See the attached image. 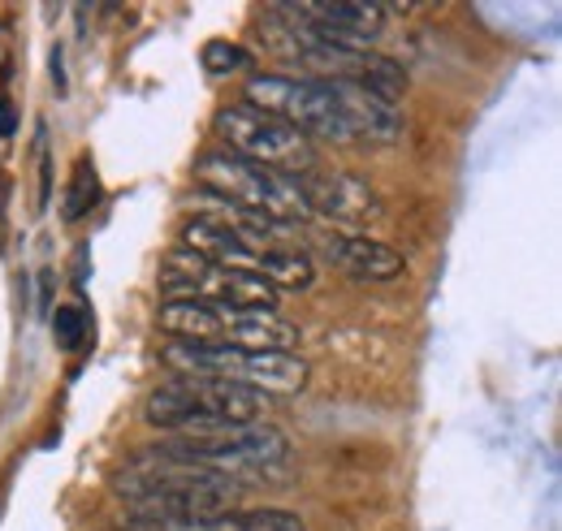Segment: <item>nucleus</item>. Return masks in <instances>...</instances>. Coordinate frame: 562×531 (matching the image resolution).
Masks as SVG:
<instances>
[{"label":"nucleus","mask_w":562,"mask_h":531,"mask_svg":"<svg viewBox=\"0 0 562 531\" xmlns=\"http://www.w3.org/2000/svg\"><path fill=\"white\" fill-rule=\"evenodd\" d=\"M247 104L269 113L290 131L316 138H376L390 143L398 134V113L368 95L355 82H307L285 74H256L247 78Z\"/></svg>","instance_id":"nucleus-1"},{"label":"nucleus","mask_w":562,"mask_h":531,"mask_svg":"<svg viewBox=\"0 0 562 531\" xmlns=\"http://www.w3.org/2000/svg\"><path fill=\"white\" fill-rule=\"evenodd\" d=\"M117 493L139 510V519L173 523V528H204L238 506L243 484H234L229 475L204 471V466L151 454L122 471Z\"/></svg>","instance_id":"nucleus-2"},{"label":"nucleus","mask_w":562,"mask_h":531,"mask_svg":"<svg viewBox=\"0 0 562 531\" xmlns=\"http://www.w3.org/2000/svg\"><path fill=\"white\" fill-rule=\"evenodd\" d=\"M265 410H269V398L256 389L204 381V376H178L147 398V423L169 432H216V428L260 423Z\"/></svg>","instance_id":"nucleus-3"},{"label":"nucleus","mask_w":562,"mask_h":531,"mask_svg":"<svg viewBox=\"0 0 562 531\" xmlns=\"http://www.w3.org/2000/svg\"><path fill=\"white\" fill-rule=\"evenodd\" d=\"M160 329L187 346H229V350H278L299 346V329L278 312L247 307H212V303H165Z\"/></svg>","instance_id":"nucleus-4"},{"label":"nucleus","mask_w":562,"mask_h":531,"mask_svg":"<svg viewBox=\"0 0 562 531\" xmlns=\"http://www.w3.org/2000/svg\"><path fill=\"white\" fill-rule=\"evenodd\" d=\"M160 359L178 376H204V381H225L243 385L256 394H299L307 385V363L278 350H229V346H187L169 341Z\"/></svg>","instance_id":"nucleus-5"},{"label":"nucleus","mask_w":562,"mask_h":531,"mask_svg":"<svg viewBox=\"0 0 562 531\" xmlns=\"http://www.w3.org/2000/svg\"><path fill=\"white\" fill-rule=\"evenodd\" d=\"M195 182L209 191L212 200L243 207V212H256V216H265L273 225L307 216V203L299 195L294 178H285L278 169H265V165H251V160H243L234 151L204 156L200 169H195Z\"/></svg>","instance_id":"nucleus-6"},{"label":"nucleus","mask_w":562,"mask_h":531,"mask_svg":"<svg viewBox=\"0 0 562 531\" xmlns=\"http://www.w3.org/2000/svg\"><path fill=\"white\" fill-rule=\"evenodd\" d=\"M160 294L165 303H212V307H247V312H273L278 290L260 281L256 272L216 268L191 251H173L160 264Z\"/></svg>","instance_id":"nucleus-7"},{"label":"nucleus","mask_w":562,"mask_h":531,"mask_svg":"<svg viewBox=\"0 0 562 531\" xmlns=\"http://www.w3.org/2000/svg\"><path fill=\"white\" fill-rule=\"evenodd\" d=\"M156 454L173 459V463H191L216 471V475H234V471H260L285 459V437L278 428L265 423H247V428H216V432H182L156 445Z\"/></svg>","instance_id":"nucleus-8"},{"label":"nucleus","mask_w":562,"mask_h":531,"mask_svg":"<svg viewBox=\"0 0 562 531\" xmlns=\"http://www.w3.org/2000/svg\"><path fill=\"white\" fill-rule=\"evenodd\" d=\"M216 134L229 143L234 156L251 160V165H265V169H278L285 178H299L312 169V138L299 131H290L285 122L269 117V113H256L251 104H229L216 113Z\"/></svg>","instance_id":"nucleus-9"},{"label":"nucleus","mask_w":562,"mask_h":531,"mask_svg":"<svg viewBox=\"0 0 562 531\" xmlns=\"http://www.w3.org/2000/svg\"><path fill=\"white\" fill-rule=\"evenodd\" d=\"M321 39L347 48V53H368L381 31L385 18L398 13V4H368V0H334V4H290Z\"/></svg>","instance_id":"nucleus-10"},{"label":"nucleus","mask_w":562,"mask_h":531,"mask_svg":"<svg viewBox=\"0 0 562 531\" xmlns=\"http://www.w3.org/2000/svg\"><path fill=\"white\" fill-rule=\"evenodd\" d=\"M299 195L307 203V212H325V216H338V221H363V216H376V195L355 182L347 173H299Z\"/></svg>","instance_id":"nucleus-11"},{"label":"nucleus","mask_w":562,"mask_h":531,"mask_svg":"<svg viewBox=\"0 0 562 531\" xmlns=\"http://www.w3.org/2000/svg\"><path fill=\"white\" fill-rule=\"evenodd\" d=\"M182 251H191L216 268H234V272H256V264H260V251H251L238 234H229L225 225H216L209 216H195L182 225Z\"/></svg>","instance_id":"nucleus-12"},{"label":"nucleus","mask_w":562,"mask_h":531,"mask_svg":"<svg viewBox=\"0 0 562 531\" xmlns=\"http://www.w3.org/2000/svg\"><path fill=\"white\" fill-rule=\"evenodd\" d=\"M325 251L334 264L347 268L359 281H394L403 272V256L372 238H329Z\"/></svg>","instance_id":"nucleus-13"},{"label":"nucleus","mask_w":562,"mask_h":531,"mask_svg":"<svg viewBox=\"0 0 562 531\" xmlns=\"http://www.w3.org/2000/svg\"><path fill=\"white\" fill-rule=\"evenodd\" d=\"M256 276H260V281H269L273 290H307V285H312V260H307L303 251H281V247H269V251H260Z\"/></svg>","instance_id":"nucleus-14"},{"label":"nucleus","mask_w":562,"mask_h":531,"mask_svg":"<svg viewBox=\"0 0 562 531\" xmlns=\"http://www.w3.org/2000/svg\"><path fill=\"white\" fill-rule=\"evenodd\" d=\"M204 531H307V528L290 510H247V515H225L216 523H204Z\"/></svg>","instance_id":"nucleus-15"},{"label":"nucleus","mask_w":562,"mask_h":531,"mask_svg":"<svg viewBox=\"0 0 562 531\" xmlns=\"http://www.w3.org/2000/svg\"><path fill=\"white\" fill-rule=\"evenodd\" d=\"M204 66H209L212 74H238V69L251 66V53H247V48H238V44L212 39L209 48H204Z\"/></svg>","instance_id":"nucleus-16"},{"label":"nucleus","mask_w":562,"mask_h":531,"mask_svg":"<svg viewBox=\"0 0 562 531\" xmlns=\"http://www.w3.org/2000/svg\"><path fill=\"white\" fill-rule=\"evenodd\" d=\"M95 195H100V187H95V169H91V165L82 160V165H78V173H74V187H70V203H66V216H70V221H78V216H82V212H87V207L95 203Z\"/></svg>","instance_id":"nucleus-17"},{"label":"nucleus","mask_w":562,"mask_h":531,"mask_svg":"<svg viewBox=\"0 0 562 531\" xmlns=\"http://www.w3.org/2000/svg\"><path fill=\"white\" fill-rule=\"evenodd\" d=\"M53 332H57V341H61L66 350H74L78 341H87V316H82V307H57Z\"/></svg>","instance_id":"nucleus-18"},{"label":"nucleus","mask_w":562,"mask_h":531,"mask_svg":"<svg viewBox=\"0 0 562 531\" xmlns=\"http://www.w3.org/2000/svg\"><path fill=\"white\" fill-rule=\"evenodd\" d=\"M0 134H13V109L0 100Z\"/></svg>","instance_id":"nucleus-19"}]
</instances>
